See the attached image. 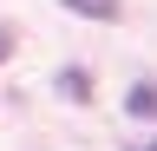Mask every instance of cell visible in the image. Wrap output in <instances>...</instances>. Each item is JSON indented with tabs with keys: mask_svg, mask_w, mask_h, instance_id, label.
Segmentation results:
<instances>
[{
	"mask_svg": "<svg viewBox=\"0 0 157 151\" xmlns=\"http://www.w3.org/2000/svg\"><path fill=\"white\" fill-rule=\"evenodd\" d=\"M59 99L92 105V72H85V66H66V72H59Z\"/></svg>",
	"mask_w": 157,
	"mask_h": 151,
	"instance_id": "cell-1",
	"label": "cell"
},
{
	"mask_svg": "<svg viewBox=\"0 0 157 151\" xmlns=\"http://www.w3.org/2000/svg\"><path fill=\"white\" fill-rule=\"evenodd\" d=\"M66 13H78V20H118L124 13V0H59Z\"/></svg>",
	"mask_w": 157,
	"mask_h": 151,
	"instance_id": "cell-2",
	"label": "cell"
},
{
	"mask_svg": "<svg viewBox=\"0 0 157 151\" xmlns=\"http://www.w3.org/2000/svg\"><path fill=\"white\" fill-rule=\"evenodd\" d=\"M124 112H131V118H157V85H151V79H137V85L124 92Z\"/></svg>",
	"mask_w": 157,
	"mask_h": 151,
	"instance_id": "cell-3",
	"label": "cell"
},
{
	"mask_svg": "<svg viewBox=\"0 0 157 151\" xmlns=\"http://www.w3.org/2000/svg\"><path fill=\"white\" fill-rule=\"evenodd\" d=\"M7 53H13V26H0V59H7Z\"/></svg>",
	"mask_w": 157,
	"mask_h": 151,
	"instance_id": "cell-4",
	"label": "cell"
},
{
	"mask_svg": "<svg viewBox=\"0 0 157 151\" xmlns=\"http://www.w3.org/2000/svg\"><path fill=\"white\" fill-rule=\"evenodd\" d=\"M137 151H157V138H144V145H137Z\"/></svg>",
	"mask_w": 157,
	"mask_h": 151,
	"instance_id": "cell-5",
	"label": "cell"
}]
</instances>
